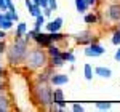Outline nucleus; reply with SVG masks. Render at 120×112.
Returning <instances> with one entry per match:
<instances>
[{
  "mask_svg": "<svg viewBox=\"0 0 120 112\" xmlns=\"http://www.w3.org/2000/svg\"><path fill=\"white\" fill-rule=\"evenodd\" d=\"M29 50V42L26 38L19 37L15 38L13 45L7 48V58H8V64L10 66H19L24 63L26 53Z\"/></svg>",
  "mask_w": 120,
  "mask_h": 112,
  "instance_id": "nucleus-1",
  "label": "nucleus"
},
{
  "mask_svg": "<svg viewBox=\"0 0 120 112\" xmlns=\"http://www.w3.org/2000/svg\"><path fill=\"white\" fill-rule=\"evenodd\" d=\"M48 58L50 56L46 55V50H43L42 47H35L27 50L24 63H26L27 69L37 71V69H43L45 66H48Z\"/></svg>",
  "mask_w": 120,
  "mask_h": 112,
  "instance_id": "nucleus-2",
  "label": "nucleus"
},
{
  "mask_svg": "<svg viewBox=\"0 0 120 112\" xmlns=\"http://www.w3.org/2000/svg\"><path fill=\"white\" fill-rule=\"evenodd\" d=\"M51 93H53V88L50 82H35L34 88H32V94H34V99L37 101V104L42 109H46L51 101Z\"/></svg>",
  "mask_w": 120,
  "mask_h": 112,
  "instance_id": "nucleus-3",
  "label": "nucleus"
},
{
  "mask_svg": "<svg viewBox=\"0 0 120 112\" xmlns=\"http://www.w3.org/2000/svg\"><path fill=\"white\" fill-rule=\"evenodd\" d=\"M106 53V48L102 47V45H99V43H96L94 40H93L91 43H90V47L85 50V56H90V58H98V56H102Z\"/></svg>",
  "mask_w": 120,
  "mask_h": 112,
  "instance_id": "nucleus-4",
  "label": "nucleus"
},
{
  "mask_svg": "<svg viewBox=\"0 0 120 112\" xmlns=\"http://www.w3.org/2000/svg\"><path fill=\"white\" fill-rule=\"evenodd\" d=\"M72 37H74V40L77 42V43H80V45H90V43L93 42V34L90 32V30L77 32V34H74Z\"/></svg>",
  "mask_w": 120,
  "mask_h": 112,
  "instance_id": "nucleus-5",
  "label": "nucleus"
},
{
  "mask_svg": "<svg viewBox=\"0 0 120 112\" xmlns=\"http://www.w3.org/2000/svg\"><path fill=\"white\" fill-rule=\"evenodd\" d=\"M32 40L37 43L38 47H42V48H46L50 43H53L51 42V38H50V34H43V32H35V35L32 37Z\"/></svg>",
  "mask_w": 120,
  "mask_h": 112,
  "instance_id": "nucleus-6",
  "label": "nucleus"
},
{
  "mask_svg": "<svg viewBox=\"0 0 120 112\" xmlns=\"http://www.w3.org/2000/svg\"><path fill=\"white\" fill-rule=\"evenodd\" d=\"M107 15H109V19H111V21L120 22V2L111 3V5L107 7Z\"/></svg>",
  "mask_w": 120,
  "mask_h": 112,
  "instance_id": "nucleus-7",
  "label": "nucleus"
},
{
  "mask_svg": "<svg viewBox=\"0 0 120 112\" xmlns=\"http://www.w3.org/2000/svg\"><path fill=\"white\" fill-rule=\"evenodd\" d=\"M66 83H69V75L66 74H51V77H50V85L63 86Z\"/></svg>",
  "mask_w": 120,
  "mask_h": 112,
  "instance_id": "nucleus-8",
  "label": "nucleus"
},
{
  "mask_svg": "<svg viewBox=\"0 0 120 112\" xmlns=\"http://www.w3.org/2000/svg\"><path fill=\"white\" fill-rule=\"evenodd\" d=\"M63 18H56L53 19V21H50L48 24H45L46 26V30L48 32H58V30H61V27H63Z\"/></svg>",
  "mask_w": 120,
  "mask_h": 112,
  "instance_id": "nucleus-9",
  "label": "nucleus"
},
{
  "mask_svg": "<svg viewBox=\"0 0 120 112\" xmlns=\"http://www.w3.org/2000/svg\"><path fill=\"white\" fill-rule=\"evenodd\" d=\"M11 109V104H10V99H8V96L3 93V90L0 91V111L2 112H7Z\"/></svg>",
  "mask_w": 120,
  "mask_h": 112,
  "instance_id": "nucleus-10",
  "label": "nucleus"
},
{
  "mask_svg": "<svg viewBox=\"0 0 120 112\" xmlns=\"http://www.w3.org/2000/svg\"><path fill=\"white\" fill-rule=\"evenodd\" d=\"M94 74L102 77V78H111L112 77V71L109 67H104V66H98V67H94Z\"/></svg>",
  "mask_w": 120,
  "mask_h": 112,
  "instance_id": "nucleus-11",
  "label": "nucleus"
},
{
  "mask_svg": "<svg viewBox=\"0 0 120 112\" xmlns=\"http://www.w3.org/2000/svg\"><path fill=\"white\" fill-rule=\"evenodd\" d=\"M64 63L66 61L61 58V55L59 56H50V58H48V66L53 67V69H55V67H63Z\"/></svg>",
  "mask_w": 120,
  "mask_h": 112,
  "instance_id": "nucleus-12",
  "label": "nucleus"
},
{
  "mask_svg": "<svg viewBox=\"0 0 120 112\" xmlns=\"http://www.w3.org/2000/svg\"><path fill=\"white\" fill-rule=\"evenodd\" d=\"M51 101L55 104H59V103H63V101H66L64 99V91H63L61 88H55L53 93H51Z\"/></svg>",
  "mask_w": 120,
  "mask_h": 112,
  "instance_id": "nucleus-13",
  "label": "nucleus"
},
{
  "mask_svg": "<svg viewBox=\"0 0 120 112\" xmlns=\"http://www.w3.org/2000/svg\"><path fill=\"white\" fill-rule=\"evenodd\" d=\"M75 8L79 13H85L86 10L90 8V3L86 0H75Z\"/></svg>",
  "mask_w": 120,
  "mask_h": 112,
  "instance_id": "nucleus-14",
  "label": "nucleus"
},
{
  "mask_svg": "<svg viewBox=\"0 0 120 112\" xmlns=\"http://www.w3.org/2000/svg\"><path fill=\"white\" fill-rule=\"evenodd\" d=\"M26 30H27V24H26V22H19L18 26H16V32H15V38L24 37V34H26Z\"/></svg>",
  "mask_w": 120,
  "mask_h": 112,
  "instance_id": "nucleus-15",
  "label": "nucleus"
},
{
  "mask_svg": "<svg viewBox=\"0 0 120 112\" xmlns=\"http://www.w3.org/2000/svg\"><path fill=\"white\" fill-rule=\"evenodd\" d=\"M46 55L48 56H59L61 55V48L56 47L55 43H50V45L46 47Z\"/></svg>",
  "mask_w": 120,
  "mask_h": 112,
  "instance_id": "nucleus-16",
  "label": "nucleus"
},
{
  "mask_svg": "<svg viewBox=\"0 0 120 112\" xmlns=\"http://www.w3.org/2000/svg\"><path fill=\"white\" fill-rule=\"evenodd\" d=\"M3 13V18L5 19H10V21H13V22H16L19 19V16H18V13L16 11H10V10H7V11H2Z\"/></svg>",
  "mask_w": 120,
  "mask_h": 112,
  "instance_id": "nucleus-17",
  "label": "nucleus"
},
{
  "mask_svg": "<svg viewBox=\"0 0 120 112\" xmlns=\"http://www.w3.org/2000/svg\"><path fill=\"white\" fill-rule=\"evenodd\" d=\"M43 24H45V16L40 13L38 16H35V26H34V30H35V32H38V30L42 29V26H43Z\"/></svg>",
  "mask_w": 120,
  "mask_h": 112,
  "instance_id": "nucleus-18",
  "label": "nucleus"
},
{
  "mask_svg": "<svg viewBox=\"0 0 120 112\" xmlns=\"http://www.w3.org/2000/svg\"><path fill=\"white\" fill-rule=\"evenodd\" d=\"M61 58L64 61H69V63H75V56H74V51L72 50H67V51H61Z\"/></svg>",
  "mask_w": 120,
  "mask_h": 112,
  "instance_id": "nucleus-19",
  "label": "nucleus"
},
{
  "mask_svg": "<svg viewBox=\"0 0 120 112\" xmlns=\"http://www.w3.org/2000/svg\"><path fill=\"white\" fill-rule=\"evenodd\" d=\"M94 106H96V109H99V111H107V109H111L112 103L111 101H96Z\"/></svg>",
  "mask_w": 120,
  "mask_h": 112,
  "instance_id": "nucleus-20",
  "label": "nucleus"
},
{
  "mask_svg": "<svg viewBox=\"0 0 120 112\" xmlns=\"http://www.w3.org/2000/svg\"><path fill=\"white\" fill-rule=\"evenodd\" d=\"M85 22H86V24H96V22H98V15H96V13H88V15H85Z\"/></svg>",
  "mask_w": 120,
  "mask_h": 112,
  "instance_id": "nucleus-21",
  "label": "nucleus"
},
{
  "mask_svg": "<svg viewBox=\"0 0 120 112\" xmlns=\"http://www.w3.org/2000/svg\"><path fill=\"white\" fill-rule=\"evenodd\" d=\"M13 24H15V22H13V21H10V19H2V21H0V29H2V30H8V29H11L13 27Z\"/></svg>",
  "mask_w": 120,
  "mask_h": 112,
  "instance_id": "nucleus-22",
  "label": "nucleus"
},
{
  "mask_svg": "<svg viewBox=\"0 0 120 112\" xmlns=\"http://www.w3.org/2000/svg\"><path fill=\"white\" fill-rule=\"evenodd\" d=\"M83 74H85V78L86 80H91L93 78V67L90 64H85L83 66Z\"/></svg>",
  "mask_w": 120,
  "mask_h": 112,
  "instance_id": "nucleus-23",
  "label": "nucleus"
},
{
  "mask_svg": "<svg viewBox=\"0 0 120 112\" xmlns=\"http://www.w3.org/2000/svg\"><path fill=\"white\" fill-rule=\"evenodd\" d=\"M29 13H30V16H34V18H35V16H38V15L42 13L40 5H35V3H34V5L30 7V10H29Z\"/></svg>",
  "mask_w": 120,
  "mask_h": 112,
  "instance_id": "nucleus-24",
  "label": "nucleus"
},
{
  "mask_svg": "<svg viewBox=\"0 0 120 112\" xmlns=\"http://www.w3.org/2000/svg\"><path fill=\"white\" fill-rule=\"evenodd\" d=\"M111 42L114 43V45H120V29H115V30H114Z\"/></svg>",
  "mask_w": 120,
  "mask_h": 112,
  "instance_id": "nucleus-25",
  "label": "nucleus"
},
{
  "mask_svg": "<svg viewBox=\"0 0 120 112\" xmlns=\"http://www.w3.org/2000/svg\"><path fill=\"white\" fill-rule=\"evenodd\" d=\"M7 48H8V45H7L5 38H2V40H0V55H2V56L7 53Z\"/></svg>",
  "mask_w": 120,
  "mask_h": 112,
  "instance_id": "nucleus-26",
  "label": "nucleus"
},
{
  "mask_svg": "<svg viewBox=\"0 0 120 112\" xmlns=\"http://www.w3.org/2000/svg\"><path fill=\"white\" fill-rule=\"evenodd\" d=\"M51 13H53V10L50 8V7H45V8H43V16H45V18H50Z\"/></svg>",
  "mask_w": 120,
  "mask_h": 112,
  "instance_id": "nucleus-27",
  "label": "nucleus"
},
{
  "mask_svg": "<svg viewBox=\"0 0 120 112\" xmlns=\"http://www.w3.org/2000/svg\"><path fill=\"white\" fill-rule=\"evenodd\" d=\"M72 111H75V112H82V111H83V106H82V104H79V103H75L74 106H72Z\"/></svg>",
  "mask_w": 120,
  "mask_h": 112,
  "instance_id": "nucleus-28",
  "label": "nucleus"
},
{
  "mask_svg": "<svg viewBox=\"0 0 120 112\" xmlns=\"http://www.w3.org/2000/svg\"><path fill=\"white\" fill-rule=\"evenodd\" d=\"M48 7H50V8L55 11V10L58 8V3H56V0H48Z\"/></svg>",
  "mask_w": 120,
  "mask_h": 112,
  "instance_id": "nucleus-29",
  "label": "nucleus"
},
{
  "mask_svg": "<svg viewBox=\"0 0 120 112\" xmlns=\"http://www.w3.org/2000/svg\"><path fill=\"white\" fill-rule=\"evenodd\" d=\"M7 3H5V0H0V11H7Z\"/></svg>",
  "mask_w": 120,
  "mask_h": 112,
  "instance_id": "nucleus-30",
  "label": "nucleus"
},
{
  "mask_svg": "<svg viewBox=\"0 0 120 112\" xmlns=\"http://www.w3.org/2000/svg\"><path fill=\"white\" fill-rule=\"evenodd\" d=\"M5 75H7V69H5V67H3V66L0 64V78H3V77H5Z\"/></svg>",
  "mask_w": 120,
  "mask_h": 112,
  "instance_id": "nucleus-31",
  "label": "nucleus"
},
{
  "mask_svg": "<svg viewBox=\"0 0 120 112\" xmlns=\"http://www.w3.org/2000/svg\"><path fill=\"white\" fill-rule=\"evenodd\" d=\"M38 5H40V8H45L48 7V0H38Z\"/></svg>",
  "mask_w": 120,
  "mask_h": 112,
  "instance_id": "nucleus-32",
  "label": "nucleus"
},
{
  "mask_svg": "<svg viewBox=\"0 0 120 112\" xmlns=\"http://www.w3.org/2000/svg\"><path fill=\"white\" fill-rule=\"evenodd\" d=\"M24 5H26V8H27V10H30V7H32L34 3H32V0H26V2H24Z\"/></svg>",
  "mask_w": 120,
  "mask_h": 112,
  "instance_id": "nucleus-33",
  "label": "nucleus"
},
{
  "mask_svg": "<svg viewBox=\"0 0 120 112\" xmlns=\"http://www.w3.org/2000/svg\"><path fill=\"white\" fill-rule=\"evenodd\" d=\"M114 58H115V61H119V63H120V48L117 50V51H115V55H114Z\"/></svg>",
  "mask_w": 120,
  "mask_h": 112,
  "instance_id": "nucleus-34",
  "label": "nucleus"
},
{
  "mask_svg": "<svg viewBox=\"0 0 120 112\" xmlns=\"http://www.w3.org/2000/svg\"><path fill=\"white\" fill-rule=\"evenodd\" d=\"M7 37V34H5V30H2V29H0V40H2V38H5Z\"/></svg>",
  "mask_w": 120,
  "mask_h": 112,
  "instance_id": "nucleus-35",
  "label": "nucleus"
},
{
  "mask_svg": "<svg viewBox=\"0 0 120 112\" xmlns=\"http://www.w3.org/2000/svg\"><path fill=\"white\" fill-rule=\"evenodd\" d=\"M86 2L90 3V7H91V5H96V3H98V0H86Z\"/></svg>",
  "mask_w": 120,
  "mask_h": 112,
  "instance_id": "nucleus-36",
  "label": "nucleus"
},
{
  "mask_svg": "<svg viewBox=\"0 0 120 112\" xmlns=\"http://www.w3.org/2000/svg\"><path fill=\"white\" fill-rule=\"evenodd\" d=\"M2 19H3V13L0 11V21H2Z\"/></svg>",
  "mask_w": 120,
  "mask_h": 112,
  "instance_id": "nucleus-37",
  "label": "nucleus"
},
{
  "mask_svg": "<svg viewBox=\"0 0 120 112\" xmlns=\"http://www.w3.org/2000/svg\"><path fill=\"white\" fill-rule=\"evenodd\" d=\"M119 29H120V26H119Z\"/></svg>",
  "mask_w": 120,
  "mask_h": 112,
  "instance_id": "nucleus-38",
  "label": "nucleus"
},
{
  "mask_svg": "<svg viewBox=\"0 0 120 112\" xmlns=\"http://www.w3.org/2000/svg\"><path fill=\"white\" fill-rule=\"evenodd\" d=\"M0 112H2V111H0Z\"/></svg>",
  "mask_w": 120,
  "mask_h": 112,
  "instance_id": "nucleus-39",
  "label": "nucleus"
}]
</instances>
